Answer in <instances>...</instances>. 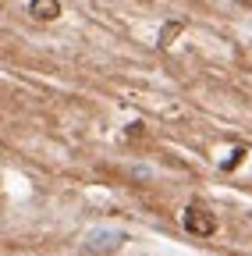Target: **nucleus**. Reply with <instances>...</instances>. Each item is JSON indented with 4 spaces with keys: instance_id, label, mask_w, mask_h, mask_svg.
Returning <instances> with one entry per match:
<instances>
[{
    "instance_id": "423d86ee",
    "label": "nucleus",
    "mask_w": 252,
    "mask_h": 256,
    "mask_svg": "<svg viewBox=\"0 0 252 256\" xmlns=\"http://www.w3.org/2000/svg\"><path fill=\"white\" fill-rule=\"evenodd\" d=\"M235 4H242V8H252V0H235Z\"/></svg>"
},
{
    "instance_id": "7ed1b4c3",
    "label": "nucleus",
    "mask_w": 252,
    "mask_h": 256,
    "mask_svg": "<svg viewBox=\"0 0 252 256\" xmlns=\"http://www.w3.org/2000/svg\"><path fill=\"white\" fill-rule=\"evenodd\" d=\"M28 14L36 22H53V18H60V0H32V4H28Z\"/></svg>"
},
{
    "instance_id": "f03ea898",
    "label": "nucleus",
    "mask_w": 252,
    "mask_h": 256,
    "mask_svg": "<svg viewBox=\"0 0 252 256\" xmlns=\"http://www.w3.org/2000/svg\"><path fill=\"white\" fill-rule=\"evenodd\" d=\"M85 246H89L92 252H114V249L124 246V235H121V232H92Z\"/></svg>"
},
{
    "instance_id": "0eeeda50",
    "label": "nucleus",
    "mask_w": 252,
    "mask_h": 256,
    "mask_svg": "<svg viewBox=\"0 0 252 256\" xmlns=\"http://www.w3.org/2000/svg\"><path fill=\"white\" fill-rule=\"evenodd\" d=\"M139 4H153V0H139Z\"/></svg>"
},
{
    "instance_id": "39448f33",
    "label": "nucleus",
    "mask_w": 252,
    "mask_h": 256,
    "mask_svg": "<svg viewBox=\"0 0 252 256\" xmlns=\"http://www.w3.org/2000/svg\"><path fill=\"white\" fill-rule=\"evenodd\" d=\"M242 156H245V150H242V146H238V150H235V153H231V156H228V160H224V164H220V171H235V168H238V164H242Z\"/></svg>"
},
{
    "instance_id": "f257e3e1",
    "label": "nucleus",
    "mask_w": 252,
    "mask_h": 256,
    "mask_svg": "<svg viewBox=\"0 0 252 256\" xmlns=\"http://www.w3.org/2000/svg\"><path fill=\"white\" fill-rule=\"evenodd\" d=\"M185 228L192 232V235H199V238H206V235H213L217 232V217L203 206V203H192V206H185Z\"/></svg>"
},
{
    "instance_id": "20e7f679",
    "label": "nucleus",
    "mask_w": 252,
    "mask_h": 256,
    "mask_svg": "<svg viewBox=\"0 0 252 256\" xmlns=\"http://www.w3.org/2000/svg\"><path fill=\"white\" fill-rule=\"evenodd\" d=\"M181 28H185L181 22H167V25L160 28V46H171V43H174V40L181 36Z\"/></svg>"
}]
</instances>
